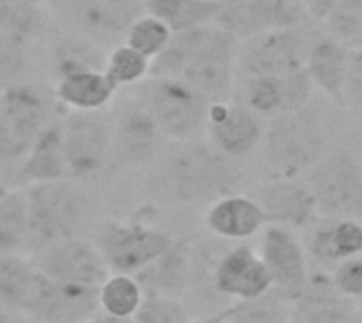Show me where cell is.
Wrapping results in <instances>:
<instances>
[{"mask_svg": "<svg viewBox=\"0 0 362 323\" xmlns=\"http://www.w3.org/2000/svg\"><path fill=\"white\" fill-rule=\"evenodd\" d=\"M214 288L225 296L252 300L274 290V279L261 256H257L250 248H235L216 264Z\"/></svg>", "mask_w": 362, "mask_h": 323, "instance_id": "obj_19", "label": "cell"}, {"mask_svg": "<svg viewBox=\"0 0 362 323\" xmlns=\"http://www.w3.org/2000/svg\"><path fill=\"white\" fill-rule=\"evenodd\" d=\"M30 239L28 195L0 188V254H15Z\"/></svg>", "mask_w": 362, "mask_h": 323, "instance_id": "obj_30", "label": "cell"}, {"mask_svg": "<svg viewBox=\"0 0 362 323\" xmlns=\"http://www.w3.org/2000/svg\"><path fill=\"white\" fill-rule=\"evenodd\" d=\"M104 72L117 87L140 83L146 74H151V59L132 49L127 42L112 47L106 55Z\"/></svg>", "mask_w": 362, "mask_h": 323, "instance_id": "obj_34", "label": "cell"}, {"mask_svg": "<svg viewBox=\"0 0 362 323\" xmlns=\"http://www.w3.org/2000/svg\"><path fill=\"white\" fill-rule=\"evenodd\" d=\"M339 0H303V4L308 6V11L318 17V19H327L331 15V11L335 8Z\"/></svg>", "mask_w": 362, "mask_h": 323, "instance_id": "obj_40", "label": "cell"}, {"mask_svg": "<svg viewBox=\"0 0 362 323\" xmlns=\"http://www.w3.org/2000/svg\"><path fill=\"white\" fill-rule=\"evenodd\" d=\"M358 323H362V319H361V322H358Z\"/></svg>", "mask_w": 362, "mask_h": 323, "instance_id": "obj_48", "label": "cell"}, {"mask_svg": "<svg viewBox=\"0 0 362 323\" xmlns=\"http://www.w3.org/2000/svg\"><path fill=\"white\" fill-rule=\"evenodd\" d=\"M238 61L246 76L284 74L303 68V49L291 28L263 30L246 36L238 49Z\"/></svg>", "mask_w": 362, "mask_h": 323, "instance_id": "obj_12", "label": "cell"}, {"mask_svg": "<svg viewBox=\"0 0 362 323\" xmlns=\"http://www.w3.org/2000/svg\"><path fill=\"white\" fill-rule=\"evenodd\" d=\"M257 201L267 214V220H274L278 224L301 226L316 212V203H314L310 186L297 184L293 178L278 180L265 186L259 193Z\"/></svg>", "mask_w": 362, "mask_h": 323, "instance_id": "obj_20", "label": "cell"}, {"mask_svg": "<svg viewBox=\"0 0 362 323\" xmlns=\"http://www.w3.org/2000/svg\"><path fill=\"white\" fill-rule=\"evenodd\" d=\"M261 258L282 298L295 300L310 284L308 260L299 239L286 226H269L263 235Z\"/></svg>", "mask_w": 362, "mask_h": 323, "instance_id": "obj_14", "label": "cell"}, {"mask_svg": "<svg viewBox=\"0 0 362 323\" xmlns=\"http://www.w3.org/2000/svg\"><path fill=\"white\" fill-rule=\"evenodd\" d=\"M138 284L144 294H163V296H180L189 281V258L182 250L172 248L157 258L153 264L138 273Z\"/></svg>", "mask_w": 362, "mask_h": 323, "instance_id": "obj_27", "label": "cell"}, {"mask_svg": "<svg viewBox=\"0 0 362 323\" xmlns=\"http://www.w3.org/2000/svg\"><path fill=\"white\" fill-rule=\"evenodd\" d=\"M163 133L151 114L134 99L112 116V152L127 165H144L155 159Z\"/></svg>", "mask_w": 362, "mask_h": 323, "instance_id": "obj_17", "label": "cell"}, {"mask_svg": "<svg viewBox=\"0 0 362 323\" xmlns=\"http://www.w3.org/2000/svg\"><path fill=\"white\" fill-rule=\"evenodd\" d=\"M136 102L151 114L163 138L191 140L208 123L210 102L182 78L151 76L140 85Z\"/></svg>", "mask_w": 362, "mask_h": 323, "instance_id": "obj_2", "label": "cell"}, {"mask_svg": "<svg viewBox=\"0 0 362 323\" xmlns=\"http://www.w3.org/2000/svg\"><path fill=\"white\" fill-rule=\"evenodd\" d=\"M208 131L225 157H244L257 148L263 135L261 121L246 104H210Z\"/></svg>", "mask_w": 362, "mask_h": 323, "instance_id": "obj_18", "label": "cell"}, {"mask_svg": "<svg viewBox=\"0 0 362 323\" xmlns=\"http://www.w3.org/2000/svg\"><path fill=\"white\" fill-rule=\"evenodd\" d=\"M352 63L350 49L337 38L318 40L308 55V74L314 85L327 91L331 97H344L348 70Z\"/></svg>", "mask_w": 362, "mask_h": 323, "instance_id": "obj_23", "label": "cell"}, {"mask_svg": "<svg viewBox=\"0 0 362 323\" xmlns=\"http://www.w3.org/2000/svg\"><path fill=\"white\" fill-rule=\"evenodd\" d=\"M329 25L339 42L356 40L362 36V0H339L331 15Z\"/></svg>", "mask_w": 362, "mask_h": 323, "instance_id": "obj_37", "label": "cell"}, {"mask_svg": "<svg viewBox=\"0 0 362 323\" xmlns=\"http://www.w3.org/2000/svg\"><path fill=\"white\" fill-rule=\"evenodd\" d=\"M2 89H4V83H0V99H2Z\"/></svg>", "mask_w": 362, "mask_h": 323, "instance_id": "obj_44", "label": "cell"}, {"mask_svg": "<svg viewBox=\"0 0 362 323\" xmlns=\"http://www.w3.org/2000/svg\"><path fill=\"white\" fill-rule=\"evenodd\" d=\"M267 294L252 298V300H240L238 307L229 309L225 315L227 323H288V313L284 309V298L280 294Z\"/></svg>", "mask_w": 362, "mask_h": 323, "instance_id": "obj_35", "label": "cell"}, {"mask_svg": "<svg viewBox=\"0 0 362 323\" xmlns=\"http://www.w3.org/2000/svg\"><path fill=\"white\" fill-rule=\"evenodd\" d=\"M59 135L68 180H89L104 171L112 154V116L104 110H68Z\"/></svg>", "mask_w": 362, "mask_h": 323, "instance_id": "obj_3", "label": "cell"}, {"mask_svg": "<svg viewBox=\"0 0 362 323\" xmlns=\"http://www.w3.org/2000/svg\"><path fill=\"white\" fill-rule=\"evenodd\" d=\"M53 292V279L45 275L36 262H28L15 254L0 258V305L34 315L45 311Z\"/></svg>", "mask_w": 362, "mask_h": 323, "instance_id": "obj_15", "label": "cell"}, {"mask_svg": "<svg viewBox=\"0 0 362 323\" xmlns=\"http://www.w3.org/2000/svg\"><path fill=\"white\" fill-rule=\"evenodd\" d=\"M0 2H4V0H0Z\"/></svg>", "mask_w": 362, "mask_h": 323, "instance_id": "obj_47", "label": "cell"}, {"mask_svg": "<svg viewBox=\"0 0 362 323\" xmlns=\"http://www.w3.org/2000/svg\"><path fill=\"white\" fill-rule=\"evenodd\" d=\"M297 323H348L352 317L350 298L339 294L335 286H312L293 300Z\"/></svg>", "mask_w": 362, "mask_h": 323, "instance_id": "obj_26", "label": "cell"}, {"mask_svg": "<svg viewBox=\"0 0 362 323\" xmlns=\"http://www.w3.org/2000/svg\"><path fill=\"white\" fill-rule=\"evenodd\" d=\"M362 252V224L350 218H333L312 237V254L322 264H339Z\"/></svg>", "mask_w": 362, "mask_h": 323, "instance_id": "obj_25", "label": "cell"}, {"mask_svg": "<svg viewBox=\"0 0 362 323\" xmlns=\"http://www.w3.org/2000/svg\"><path fill=\"white\" fill-rule=\"evenodd\" d=\"M301 2L295 0H221L216 25L244 36L274 28H293L301 21Z\"/></svg>", "mask_w": 362, "mask_h": 323, "instance_id": "obj_16", "label": "cell"}, {"mask_svg": "<svg viewBox=\"0 0 362 323\" xmlns=\"http://www.w3.org/2000/svg\"><path fill=\"white\" fill-rule=\"evenodd\" d=\"M144 300V290L132 275L112 273L100 286V309L117 317H134Z\"/></svg>", "mask_w": 362, "mask_h": 323, "instance_id": "obj_32", "label": "cell"}, {"mask_svg": "<svg viewBox=\"0 0 362 323\" xmlns=\"http://www.w3.org/2000/svg\"><path fill=\"white\" fill-rule=\"evenodd\" d=\"M295 2H303V0H295Z\"/></svg>", "mask_w": 362, "mask_h": 323, "instance_id": "obj_46", "label": "cell"}, {"mask_svg": "<svg viewBox=\"0 0 362 323\" xmlns=\"http://www.w3.org/2000/svg\"><path fill=\"white\" fill-rule=\"evenodd\" d=\"M25 195L30 209V237L47 245L78 235V228L87 218V201L68 178L38 182Z\"/></svg>", "mask_w": 362, "mask_h": 323, "instance_id": "obj_4", "label": "cell"}, {"mask_svg": "<svg viewBox=\"0 0 362 323\" xmlns=\"http://www.w3.org/2000/svg\"><path fill=\"white\" fill-rule=\"evenodd\" d=\"M49 19L42 0L0 2V83L19 80L32 47L47 32Z\"/></svg>", "mask_w": 362, "mask_h": 323, "instance_id": "obj_6", "label": "cell"}, {"mask_svg": "<svg viewBox=\"0 0 362 323\" xmlns=\"http://www.w3.org/2000/svg\"><path fill=\"white\" fill-rule=\"evenodd\" d=\"M106 49L78 38V36H62L53 49H51V57H53V70L57 74V78L66 76V74H74V72H85V70H104L106 63Z\"/></svg>", "mask_w": 362, "mask_h": 323, "instance_id": "obj_31", "label": "cell"}, {"mask_svg": "<svg viewBox=\"0 0 362 323\" xmlns=\"http://www.w3.org/2000/svg\"><path fill=\"white\" fill-rule=\"evenodd\" d=\"M170 38H172V28L163 19L151 13L140 15L125 34V42L138 53H142L144 57H148L151 61L168 47Z\"/></svg>", "mask_w": 362, "mask_h": 323, "instance_id": "obj_33", "label": "cell"}, {"mask_svg": "<svg viewBox=\"0 0 362 323\" xmlns=\"http://www.w3.org/2000/svg\"><path fill=\"white\" fill-rule=\"evenodd\" d=\"M0 323H4V313H2V309H0Z\"/></svg>", "mask_w": 362, "mask_h": 323, "instance_id": "obj_43", "label": "cell"}, {"mask_svg": "<svg viewBox=\"0 0 362 323\" xmlns=\"http://www.w3.org/2000/svg\"><path fill=\"white\" fill-rule=\"evenodd\" d=\"M229 182L223 154L202 144L180 148L163 167L161 190L174 201H199L218 195Z\"/></svg>", "mask_w": 362, "mask_h": 323, "instance_id": "obj_5", "label": "cell"}, {"mask_svg": "<svg viewBox=\"0 0 362 323\" xmlns=\"http://www.w3.org/2000/svg\"><path fill=\"white\" fill-rule=\"evenodd\" d=\"M358 144H361V150H362V129H361V135H358Z\"/></svg>", "mask_w": 362, "mask_h": 323, "instance_id": "obj_45", "label": "cell"}, {"mask_svg": "<svg viewBox=\"0 0 362 323\" xmlns=\"http://www.w3.org/2000/svg\"><path fill=\"white\" fill-rule=\"evenodd\" d=\"M55 91L40 83H4L0 99V163H21L40 135L55 125Z\"/></svg>", "mask_w": 362, "mask_h": 323, "instance_id": "obj_1", "label": "cell"}, {"mask_svg": "<svg viewBox=\"0 0 362 323\" xmlns=\"http://www.w3.org/2000/svg\"><path fill=\"white\" fill-rule=\"evenodd\" d=\"M325 148V135L320 125L299 112L282 116L265 142L267 165L278 173L280 180L295 178L297 173L314 167Z\"/></svg>", "mask_w": 362, "mask_h": 323, "instance_id": "obj_9", "label": "cell"}, {"mask_svg": "<svg viewBox=\"0 0 362 323\" xmlns=\"http://www.w3.org/2000/svg\"><path fill=\"white\" fill-rule=\"evenodd\" d=\"M146 13L163 19L172 32L216 23L221 0H144Z\"/></svg>", "mask_w": 362, "mask_h": 323, "instance_id": "obj_29", "label": "cell"}, {"mask_svg": "<svg viewBox=\"0 0 362 323\" xmlns=\"http://www.w3.org/2000/svg\"><path fill=\"white\" fill-rule=\"evenodd\" d=\"M89 323H136L134 317H117V315H110V313H104L102 309L89 319Z\"/></svg>", "mask_w": 362, "mask_h": 323, "instance_id": "obj_41", "label": "cell"}, {"mask_svg": "<svg viewBox=\"0 0 362 323\" xmlns=\"http://www.w3.org/2000/svg\"><path fill=\"white\" fill-rule=\"evenodd\" d=\"M98 311L100 288L53 281V292L38 319L45 323H89Z\"/></svg>", "mask_w": 362, "mask_h": 323, "instance_id": "obj_24", "label": "cell"}, {"mask_svg": "<svg viewBox=\"0 0 362 323\" xmlns=\"http://www.w3.org/2000/svg\"><path fill=\"white\" fill-rule=\"evenodd\" d=\"M36 267L53 281L93 288H100L110 275L98 245L89 239H81L78 235L47 243L36 260Z\"/></svg>", "mask_w": 362, "mask_h": 323, "instance_id": "obj_11", "label": "cell"}, {"mask_svg": "<svg viewBox=\"0 0 362 323\" xmlns=\"http://www.w3.org/2000/svg\"><path fill=\"white\" fill-rule=\"evenodd\" d=\"M265 222H269L267 214L259 201L248 197H225L216 201L206 216L208 228L225 239L252 237L265 226Z\"/></svg>", "mask_w": 362, "mask_h": 323, "instance_id": "obj_22", "label": "cell"}, {"mask_svg": "<svg viewBox=\"0 0 362 323\" xmlns=\"http://www.w3.org/2000/svg\"><path fill=\"white\" fill-rule=\"evenodd\" d=\"M119 87L104 70H85L57 78L55 97L68 110H104Z\"/></svg>", "mask_w": 362, "mask_h": 323, "instance_id": "obj_21", "label": "cell"}, {"mask_svg": "<svg viewBox=\"0 0 362 323\" xmlns=\"http://www.w3.org/2000/svg\"><path fill=\"white\" fill-rule=\"evenodd\" d=\"M21 173L38 184V182H55L66 178V163L62 152V135H59V121L51 125L28 157L21 161Z\"/></svg>", "mask_w": 362, "mask_h": 323, "instance_id": "obj_28", "label": "cell"}, {"mask_svg": "<svg viewBox=\"0 0 362 323\" xmlns=\"http://www.w3.org/2000/svg\"><path fill=\"white\" fill-rule=\"evenodd\" d=\"M310 190L316 209L329 218L362 220V167L348 152H335L314 165Z\"/></svg>", "mask_w": 362, "mask_h": 323, "instance_id": "obj_8", "label": "cell"}, {"mask_svg": "<svg viewBox=\"0 0 362 323\" xmlns=\"http://www.w3.org/2000/svg\"><path fill=\"white\" fill-rule=\"evenodd\" d=\"M344 95H348L354 106L362 108V53H358L356 57H352V63H350V70H348V78H346Z\"/></svg>", "mask_w": 362, "mask_h": 323, "instance_id": "obj_39", "label": "cell"}, {"mask_svg": "<svg viewBox=\"0 0 362 323\" xmlns=\"http://www.w3.org/2000/svg\"><path fill=\"white\" fill-rule=\"evenodd\" d=\"M238 61L235 34L216 25L208 42L185 66L180 78L204 95L210 104L225 102L233 87V68Z\"/></svg>", "mask_w": 362, "mask_h": 323, "instance_id": "obj_10", "label": "cell"}, {"mask_svg": "<svg viewBox=\"0 0 362 323\" xmlns=\"http://www.w3.org/2000/svg\"><path fill=\"white\" fill-rule=\"evenodd\" d=\"M312 85L314 83L305 68H297L284 74L246 76L242 99L257 114L291 116L308 104Z\"/></svg>", "mask_w": 362, "mask_h": 323, "instance_id": "obj_13", "label": "cell"}, {"mask_svg": "<svg viewBox=\"0 0 362 323\" xmlns=\"http://www.w3.org/2000/svg\"><path fill=\"white\" fill-rule=\"evenodd\" d=\"M182 323H227L225 322V315L221 313V315H214V317H208V319H199V322H191V319H187V322Z\"/></svg>", "mask_w": 362, "mask_h": 323, "instance_id": "obj_42", "label": "cell"}, {"mask_svg": "<svg viewBox=\"0 0 362 323\" xmlns=\"http://www.w3.org/2000/svg\"><path fill=\"white\" fill-rule=\"evenodd\" d=\"M93 243L98 245L110 273L123 275L140 273L172 248V239L168 233L144 224L121 222L102 224L95 231Z\"/></svg>", "mask_w": 362, "mask_h": 323, "instance_id": "obj_7", "label": "cell"}, {"mask_svg": "<svg viewBox=\"0 0 362 323\" xmlns=\"http://www.w3.org/2000/svg\"><path fill=\"white\" fill-rule=\"evenodd\" d=\"M189 319L185 307L174 296L146 294L134 315L136 323H182Z\"/></svg>", "mask_w": 362, "mask_h": 323, "instance_id": "obj_36", "label": "cell"}, {"mask_svg": "<svg viewBox=\"0 0 362 323\" xmlns=\"http://www.w3.org/2000/svg\"><path fill=\"white\" fill-rule=\"evenodd\" d=\"M333 286L346 298L362 300V258L354 256L339 262L333 273Z\"/></svg>", "mask_w": 362, "mask_h": 323, "instance_id": "obj_38", "label": "cell"}]
</instances>
